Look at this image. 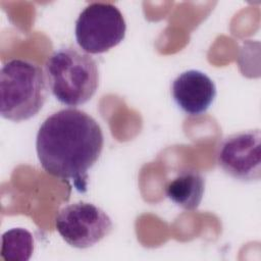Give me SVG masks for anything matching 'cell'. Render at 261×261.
<instances>
[{
	"label": "cell",
	"instance_id": "3",
	"mask_svg": "<svg viewBox=\"0 0 261 261\" xmlns=\"http://www.w3.org/2000/svg\"><path fill=\"white\" fill-rule=\"evenodd\" d=\"M45 74L52 95L66 106L87 103L99 87L97 62L74 47L55 50L46 59Z\"/></svg>",
	"mask_w": 261,
	"mask_h": 261
},
{
	"label": "cell",
	"instance_id": "2",
	"mask_svg": "<svg viewBox=\"0 0 261 261\" xmlns=\"http://www.w3.org/2000/svg\"><path fill=\"white\" fill-rule=\"evenodd\" d=\"M47 77L43 69L28 59L6 61L0 70V113L19 122L34 117L44 106Z\"/></svg>",
	"mask_w": 261,
	"mask_h": 261
},
{
	"label": "cell",
	"instance_id": "8",
	"mask_svg": "<svg viewBox=\"0 0 261 261\" xmlns=\"http://www.w3.org/2000/svg\"><path fill=\"white\" fill-rule=\"evenodd\" d=\"M205 192V178L195 169L178 171L165 187L166 197L175 205L192 211L199 207Z\"/></svg>",
	"mask_w": 261,
	"mask_h": 261
},
{
	"label": "cell",
	"instance_id": "7",
	"mask_svg": "<svg viewBox=\"0 0 261 261\" xmlns=\"http://www.w3.org/2000/svg\"><path fill=\"white\" fill-rule=\"evenodd\" d=\"M214 82L203 71L190 69L178 74L171 85L176 106L189 115L205 113L216 97Z\"/></svg>",
	"mask_w": 261,
	"mask_h": 261
},
{
	"label": "cell",
	"instance_id": "6",
	"mask_svg": "<svg viewBox=\"0 0 261 261\" xmlns=\"http://www.w3.org/2000/svg\"><path fill=\"white\" fill-rule=\"evenodd\" d=\"M216 160L221 169L244 182L261 178V132L246 129L224 137L217 147Z\"/></svg>",
	"mask_w": 261,
	"mask_h": 261
},
{
	"label": "cell",
	"instance_id": "4",
	"mask_svg": "<svg viewBox=\"0 0 261 261\" xmlns=\"http://www.w3.org/2000/svg\"><path fill=\"white\" fill-rule=\"evenodd\" d=\"M126 23L111 2H92L80 13L74 28L77 45L88 54H100L117 46L125 37Z\"/></svg>",
	"mask_w": 261,
	"mask_h": 261
},
{
	"label": "cell",
	"instance_id": "9",
	"mask_svg": "<svg viewBox=\"0 0 261 261\" xmlns=\"http://www.w3.org/2000/svg\"><path fill=\"white\" fill-rule=\"evenodd\" d=\"M1 259L5 261H28L34 253L33 234L25 228L15 227L2 234Z\"/></svg>",
	"mask_w": 261,
	"mask_h": 261
},
{
	"label": "cell",
	"instance_id": "5",
	"mask_svg": "<svg viewBox=\"0 0 261 261\" xmlns=\"http://www.w3.org/2000/svg\"><path fill=\"white\" fill-rule=\"evenodd\" d=\"M55 227L69 246L87 249L107 237L113 224L108 214L100 207L88 202H76L59 210Z\"/></svg>",
	"mask_w": 261,
	"mask_h": 261
},
{
	"label": "cell",
	"instance_id": "1",
	"mask_svg": "<svg viewBox=\"0 0 261 261\" xmlns=\"http://www.w3.org/2000/svg\"><path fill=\"white\" fill-rule=\"evenodd\" d=\"M104 146L100 124L76 108L60 109L48 116L37 133L36 151L42 168L54 177L71 181L85 193L89 170Z\"/></svg>",
	"mask_w": 261,
	"mask_h": 261
}]
</instances>
